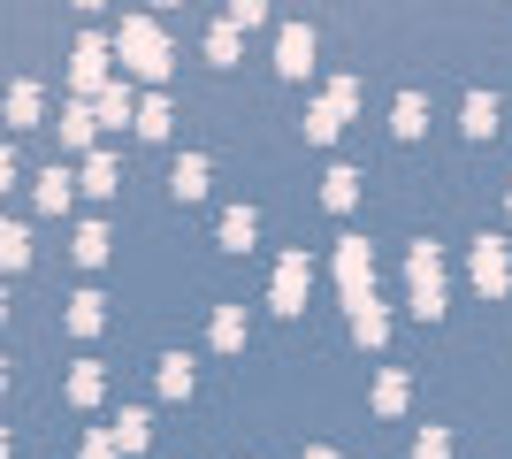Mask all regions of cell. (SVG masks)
<instances>
[{
  "label": "cell",
  "instance_id": "cell-31",
  "mask_svg": "<svg viewBox=\"0 0 512 459\" xmlns=\"http://www.w3.org/2000/svg\"><path fill=\"white\" fill-rule=\"evenodd\" d=\"M344 131V123H337V115H329V108H314V115H306V138H314V146H329V138H337Z\"/></svg>",
  "mask_w": 512,
  "mask_h": 459
},
{
  "label": "cell",
  "instance_id": "cell-30",
  "mask_svg": "<svg viewBox=\"0 0 512 459\" xmlns=\"http://www.w3.org/2000/svg\"><path fill=\"white\" fill-rule=\"evenodd\" d=\"M413 459H451V437L444 429H421V437H413Z\"/></svg>",
  "mask_w": 512,
  "mask_h": 459
},
{
  "label": "cell",
  "instance_id": "cell-9",
  "mask_svg": "<svg viewBox=\"0 0 512 459\" xmlns=\"http://www.w3.org/2000/svg\"><path fill=\"white\" fill-rule=\"evenodd\" d=\"M169 192L184 199V207L207 199V153H184V161H176V169H169Z\"/></svg>",
  "mask_w": 512,
  "mask_h": 459
},
{
  "label": "cell",
  "instance_id": "cell-22",
  "mask_svg": "<svg viewBox=\"0 0 512 459\" xmlns=\"http://www.w3.org/2000/svg\"><path fill=\"white\" fill-rule=\"evenodd\" d=\"M497 131V92H467V138H490Z\"/></svg>",
  "mask_w": 512,
  "mask_h": 459
},
{
  "label": "cell",
  "instance_id": "cell-33",
  "mask_svg": "<svg viewBox=\"0 0 512 459\" xmlns=\"http://www.w3.org/2000/svg\"><path fill=\"white\" fill-rule=\"evenodd\" d=\"M115 452H123V444H115V429H100V437L85 444V459H115Z\"/></svg>",
  "mask_w": 512,
  "mask_h": 459
},
{
  "label": "cell",
  "instance_id": "cell-23",
  "mask_svg": "<svg viewBox=\"0 0 512 459\" xmlns=\"http://www.w3.org/2000/svg\"><path fill=\"white\" fill-rule=\"evenodd\" d=\"M69 253H77L85 268H100L107 261V230H100V222H77V245H69Z\"/></svg>",
  "mask_w": 512,
  "mask_h": 459
},
{
  "label": "cell",
  "instance_id": "cell-26",
  "mask_svg": "<svg viewBox=\"0 0 512 459\" xmlns=\"http://www.w3.org/2000/svg\"><path fill=\"white\" fill-rule=\"evenodd\" d=\"M0 261H8V268L31 261V230H23V222H8V230H0Z\"/></svg>",
  "mask_w": 512,
  "mask_h": 459
},
{
  "label": "cell",
  "instance_id": "cell-17",
  "mask_svg": "<svg viewBox=\"0 0 512 459\" xmlns=\"http://www.w3.org/2000/svg\"><path fill=\"white\" fill-rule=\"evenodd\" d=\"M153 383H161V398H192V383H199V375H192V360H184V352H169Z\"/></svg>",
  "mask_w": 512,
  "mask_h": 459
},
{
  "label": "cell",
  "instance_id": "cell-25",
  "mask_svg": "<svg viewBox=\"0 0 512 459\" xmlns=\"http://www.w3.org/2000/svg\"><path fill=\"white\" fill-rule=\"evenodd\" d=\"M77 184H85L92 199H107V192H115V161H107V153H92V161H85V176H77Z\"/></svg>",
  "mask_w": 512,
  "mask_h": 459
},
{
  "label": "cell",
  "instance_id": "cell-28",
  "mask_svg": "<svg viewBox=\"0 0 512 459\" xmlns=\"http://www.w3.org/2000/svg\"><path fill=\"white\" fill-rule=\"evenodd\" d=\"M138 138H169V100H161V92L138 108Z\"/></svg>",
  "mask_w": 512,
  "mask_h": 459
},
{
  "label": "cell",
  "instance_id": "cell-16",
  "mask_svg": "<svg viewBox=\"0 0 512 459\" xmlns=\"http://www.w3.org/2000/svg\"><path fill=\"white\" fill-rule=\"evenodd\" d=\"M406 398H413V383H406L398 368L375 375V414H406Z\"/></svg>",
  "mask_w": 512,
  "mask_h": 459
},
{
  "label": "cell",
  "instance_id": "cell-13",
  "mask_svg": "<svg viewBox=\"0 0 512 459\" xmlns=\"http://www.w3.org/2000/svg\"><path fill=\"white\" fill-rule=\"evenodd\" d=\"M390 131H398V138H421V131H428V100H421V92H398V108H390Z\"/></svg>",
  "mask_w": 512,
  "mask_h": 459
},
{
  "label": "cell",
  "instance_id": "cell-10",
  "mask_svg": "<svg viewBox=\"0 0 512 459\" xmlns=\"http://www.w3.org/2000/svg\"><path fill=\"white\" fill-rule=\"evenodd\" d=\"M39 115H46V92L23 77V85L8 92V123H16V131H39Z\"/></svg>",
  "mask_w": 512,
  "mask_h": 459
},
{
  "label": "cell",
  "instance_id": "cell-19",
  "mask_svg": "<svg viewBox=\"0 0 512 459\" xmlns=\"http://www.w3.org/2000/svg\"><path fill=\"white\" fill-rule=\"evenodd\" d=\"M253 238H260V215H253V207H230V215H222V245H230V253H245Z\"/></svg>",
  "mask_w": 512,
  "mask_h": 459
},
{
  "label": "cell",
  "instance_id": "cell-35",
  "mask_svg": "<svg viewBox=\"0 0 512 459\" xmlns=\"http://www.w3.org/2000/svg\"><path fill=\"white\" fill-rule=\"evenodd\" d=\"M505 207H512V192H505Z\"/></svg>",
  "mask_w": 512,
  "mask_h": 459
},
{
  "label": "cell",
  "instance_id": "cell-4",
  "mask_svg": "<svg viewBox=\"0 0 512 459\" xmlns=\"http://www.w3.org/2000/svg\"><path fill=\"white\" fill-rule=\"evenodd\" d=\"M107 54H115L107 39H77V54H69V85H77V100H85V92L100 100V92H107Z\"/></svg>",
  "mask_w": 512,
  "mask_h": 459
},
{
  "label": "cell",
  "instance_id": "cell-12",
  "mask_svg": "<svg viewBox=\"0 0 512 459\" xmlns=\"http://www.w3.org/2000/svg\"><path fill=\"white\" fill-rule=\"evenodd\" d=\"M69 192H77V176H69V169H62V161H54V169H46V176H39V192H31V199H39L46 215H62V207H69Z\"/></svg>",
  "mask_w": 512,
  "mask_h": 459
},
{
  "label": "cell",
  "instance_id": "cell-32",
  "mask_svg": "<svg viewBox=\"0 0 512 459\" xmlns=\"http://www.w3.org/2000/svg\"><path fill=\"white\" fill-rule=\"evenodd\" d=\"M230 23H237V31H260V23H268V8H260V0H237Z\"/></svg>",
  "mask_w": 512,
  "mask_h": 459
},
{
  "label": "cell",
  "instance_id": "cell-18",
  "mask_svg": "<svg viewBox=\"0 0 512 459\" xmlns=\"http://www.w3.org/2000/svg\"><path fill=\"white\" fill-rule=\"evenodd\" d=\"M92 115H100V123H115V131H123V123H138V108H130V85H107L100 100H92Z\"/></svg>",
  "mask_w": 512,
  "mask_h": 459
},
{
  "label": "cell",
  "instance_id": "cell-5",
  "mask_svg": "<svg viewBox=\"0 0 512 459\" xmlns=\"http://www.w3.org/2000/svg\"><path fill=\"white\" fill-rule=\"evenodd\" d=\"M306 291H314V261H306V253H283V261H276V291H268L276 314H299Z\"/></svg>",
  "mask_w": 512,
  "mask_h": 459
},
{
  "label": "cell",
  "instance_id": "cell-14",
  "mask_svg": "<svg viewBox=\"0 0 512 459\" xmlns=\"http://www.w3.org/2000/svg\"><path fill=\"white\" fill-rule=\"evenodd\" d=\"M100 322H107V299L100 291H77V299H69V329H77V337H100Z\"/></svg>",
  "mask_w": 512,
  "mask_h": 459
},
{
  "label": "cell",
  "instance_id": "cell-29",
  "mask_svg": "<svg viewBox=\"0 0 512 459\" xmlns=\"http://www.w3.org/2000/svg\"><path fill=\"white\" fill-rule=\"evenodd\" d=\"M207 62H237V23H230V16L207 31Z\"/></svg>",
  "mask_w": 512,
  "mask_h": 459
},
{
  "label": "cell",
  "instance_id": "cell-8",
  "mask_svg": "<svg viewBox=\"0 0 512 459\" xmlns=\"http://www.w3.org/2000/svg\"><path fill=\"white\" fill-rule=\"evenodd\" d=\"M344 306H352V337H360L367 352H383L390 345V314L375 306V291H367V299H344Z\"/></svg>",
  "mask_w": 512,
  "mask_h": 459
},
{
  "label": "cell",
  "instance_id": "cell-15",
  "mask_svg": "<svg viewBox=\"0 0 512 459\" xmlns=\"http://www.w3.org/2000/svg\"><path fill=\"white\" fill-rule=\"evenodd\" d=\"M92 131H100L92 100H69V108H62V146H92Z\"/></svg>",
  "mask_w": 512,
  "mask_h": 459
},
{
  "label": "cell",
  "instance_id": "cell-1",
  "mask_svg": "<svg viewBox=\"0 0 512 459\" xmlns=\"http://www.w3.org/2000/svg\"><path fill=\"white\" fill-rule=\"evenodd\" d=\"M115 54H123V69H138V77H169V39H161V23L153 16H123V31H115Z\"/></svg>",
  "mask_w": 512,
  "mask_h": 459
},
{
  "label": "cell",
  "instance_id": "cell-20",
  "mask_svg": "<svg viewBox=\"0 0 512 459\" xmlns=\"http://www.w3.org/2000/svg\"><path fill=\"white\" fill-rule=\"evenodd\" d=\"M321 199H329V207H360V169H329V184H321Z\"/></svg>",
  "mask_w": 512,
  "mask_h": 459
},
{
  "label": "cell",
  "instance_id": "cell-21",
  "mask_svg": "<svg viewBox=\"0 0 512 459\" xmlns=\"http://www.w3.org/2000/svg\"><path fill=\"white\" fill-rule=\"evenodd\" d=\"M115 444H123V452H146V444H153V414H138V406H130V414L115 421Z\"/></svg>",
  "mask_w": 512,
  "mask_h": 459
},
{
  "label": "cell",
  "instance_id": "cell-11",
  "mask_svg": "<svg viewBox=\"0 0 512 459\" xmlns=\"http://www.w3.org/2000/svg\"><path fill=\"white\" fill-rule=\"evenodd\" d=\"M100 391H107L100 360H77V368H69V406H100Z\"/></svg>",
  "mask_w": 512,
  "mask_h": 459
},
{
  "label": "cell",
  "instance_id": "cell-27",
  "mask_svg": "<svg viewBox=\"0 0 512 459\" xmlns=\"http://www.w3.org/2000/svg\"><path fill=\"white\" fill-rule=\"evenodd\" d=\"M321 108H329V115H337V123H344V115L360 108V85H352V77H337V85L321 92Z\"/></svg>",
  "mask_w": 512,
  "mask_h": 459
},
{
  "label": "cell",
  "instance_id": "cell-3",
  "mask_svg": "<svg viewBox=\"0 0 512 459\" xmlns=\"http://www.w3.org/2000/svg\"><path fill=\"white\" fill-rule=\"evenodd\" d=\"M467 276H474V291H482V299H505V291H512V245H505V238H474Z\"/></svg>",
  "mask_w": 512,
  "mask_h": 459
},
{
  "label": "cell",
  "instance_id": "cell-34",
  "mask_svg": "<svg viewBox=\"0 0 512 459\" xmlns=\"http://www.w3.org/2000/svg\"><path fill=\"white\" fill-rule=\"evenodd\" d=\"M306 459H337V452H329V444H314V452H306Z\"/></svg>",
  "mask_w": 512,
  "mask_h": 459
},
{
  "label": "cell",
  "instance_id": "cell-7",
  "mask_svg": "<svg viewBox=\"0 0 512 459\" xmlns=\"http://www.w3.org/2000/svg\"><path fill=\"white\" fill-rule=\"evenodd\" d=\"M276 69H283V77H306V69H314V31H306V23H283Z\"/></svg>",
  "mask_w": 512,
  "mask_h": 459
},
{
  "label": "cell",
  "instance_id": "cell-24",
  "mask_svg": "<svg viewBox=\"0 0 512 459\" xmlns=\"http://www.w3.org/2000/svg\"><path fill=\"white\" fill-rule=\"evenodd\" d=\"M207 337H214V345H222V352H237V345H245V314H237V306H222Z\"/></svg>",
  "mask_w": 512,
  "mask_h": 459
},
{
  "label": "cell",
  "instance_id": "cell-2",
  "mask_svg": "<svg viewBox=\"0 0 512 459\" xmlns=\"http://www.w3.org/2000/svg\"><path fill=\"white\" fill-rule=\"evenodd\" d=\"M406 284H413V314H421V322H444V253H436V245H413L406 253Z\"/></svg>",
  "mask_w": 512,
  "mask_h": 459
},
{
  "label": "cell",
  "instance_id": "cell-6",
  "mask_svg": "<svg viewBox=\"0 0 512 459\" xmlns=\"http://www.w3.org/2000/svg\"><path fill=\"white\" fill-rule=\"evenodd\" d=\"M337 284H344V299H367V291H375V253H367V238L337 245Z\"/></svg>",
  "mask_w": 512,
  "mask_h": 459
}]
</instances>
